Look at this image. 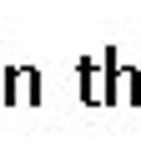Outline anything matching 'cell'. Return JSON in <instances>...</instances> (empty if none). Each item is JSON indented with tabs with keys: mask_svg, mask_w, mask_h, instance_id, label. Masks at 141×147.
<instances>
[{
	"mask_svg": "<svg viewBox=\"0 0 141 147\" xmlns=\"http://www.w3.org/2000/svg\"><path fill=\"white\" fill-rule=\"evenodd\" d=\"M20 81H25V102L41 107V96H45L41 91V71H35V66H20Z\"/></svg>",
	"mask_w": 141,
	"mask_h": 147,
	"instance_id": "obj_4",
	"label": "cell"
},
{
	"mask_svg": "<svg viewBox=\"0 0 141 147\" xmlns=\"http://www.w3.org/2000/svg\"><path fill=\"white\" fill-rule=\"evenodd\" d=\"M76 76H81V102H86V107H101V71H96V56H81V61H76Z\"/></svg>",
	"mask_w": 141,
	"mask_h": 147,
	"instance_id": "obj_2",
	"label": "cell"
},
{
	"mask_svg": "<svg viewBox=\"0 0 141 147\" xmlns=\"http://www.w3.org/2000/svg\"><path fill=\"white\" fill-rule=\"evenodd\" d=\"M0 102L5 107L20 102V66H5V71H0Z\"/></svg>",
	"mask_w": 141,
	"mask_h": 147,
	"instance_id": "obj_3",
	"label": "cell"
},
{
	"mask_svg": "<svg viewBox=\"0 0 141 147\" xmlns=\"http://www.w3.org/2000/svg\"><path fill=\"white\" fill-rule=\"evenodd\" d=\"M101 66H106V86H101V107H116V102H141V71L121 66L116 61V46L101 51Z\"/></svg>",
	"mask_w": 141,
	"mask_h": 147,
	"instance_id": "obj_1",
	"label": "cell"
}]
</instances>
